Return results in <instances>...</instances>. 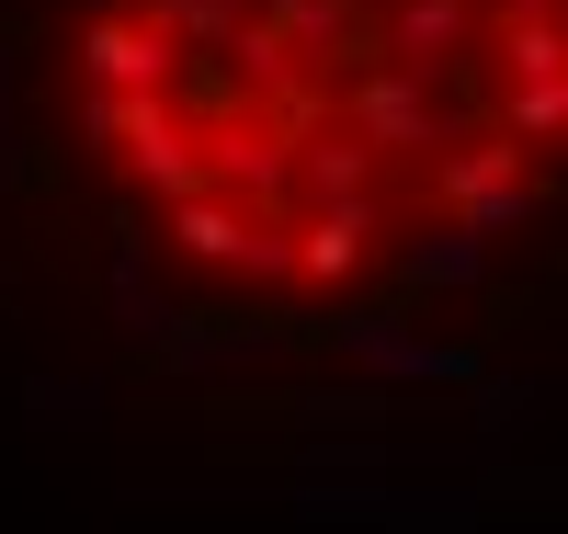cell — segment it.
Wrapping results in <instances>:
<instances>
[{
    "instance_id": "obj_1",
    "label": "cell",
    "mask_w": 568,
    "mask_h": 534,
    "mask_svg": "<svg viewBox=\"0 0 568 534\" xmlns=\"http://www.w3.org/2000/svg\"><path fill=\"white\" fill-rule=\"evenodd\" d=\"M80 149L182 273L342 308L535 205L557 0H80Z\"/></svg>"
}]
</instances>
